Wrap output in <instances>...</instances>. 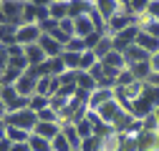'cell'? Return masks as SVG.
Listing matches in <instances>:
<instances>
[{
	"instance_id": "cell-19",
	"label": "cell",
	"mask_w": 159,
	"mask_h": 151,
	"mask_svg": "<svg viewBox=\"0 0 159 151\" xmlns=\"http://www.w3.org/2000/svg\"><path fill=\"white\" fill-rule=\"evenodd\" d=\"M73 23H76V35H78V38H89L91 33H96V25H93V20H91L89 15L76 18Z\"/></svg>"
},
{
	"instance_id": "cell-7",
	"label": "cell",
	"mask_w": 159,
	"mask_h": 151,
	"mask_svg": "<svg viewBox=\"0 0 159 151\" xmlns=\"http://www.w3.org/2000/svg\"><path fill=\"white\" fill-rule=\"evenodd\" d=\"M154 111H157V106L152 103V98H147V96H144V93H142V96H139V98L131 103V116H134V119H142V121H144L149 113H154Z\"/></svg>"
},
{
	"instance_id": "cell-6",
	"label": "cell",
	"mask_w": 159,
	"mask_h": 151,
	"mask_svg": "<svg viewBox=\"0 0 159 151\" xmlns=\"http://www.w3.org/2000/svg\"><path fill=\"white\" fill-rule=\"evenodd\" d=\"M61 91V78H56V76H43L41 81H38V86H35V93L38 96H56V93Z\"/></svg>"
},
{
	"instance_id": "cell-34",
	"label": "cell",
	"mask_w": 159,
	"mask_h": 151,
	"mask_svg": "<svg viewBox=\"0 0 159 151\" xmlns=\"http://www.w3.org/2000/svg\"><path fill=\"white\" fill-rule=\"evenodd\" d=\"M38 28H41V33H43V35H51L53 30H58V28H61V20H56V18H48V20L38 23Z\"/></svg>"
},
{
	"instance_id": "cell-38",
	"label": "cell",
	"mask_w": 159,
	"mask_h": 151,
	"mask_svg": "<svg viewBox=\"0 0 159 151\" xmlns=\"http://www.w3.org/2000/svg\"><path fill=\"white\" fill-rule=\"evenodd\" d=\"M149 3H152V0H131L129 10H131L134 15H144V13H147V8H149Z\"/></svg>"
},
{
	"instance_id": "cell-52",
	"label": "cell",
	"mask_w": 159,
	"mask_h": 151,
	"mask_svg": "<svg viewBox=\"0 0 159 151\" xmlns=\"http://www.w3.org/2000/svg\"><path fill=\"white\" fill-rule=\"evenodd\" d=\"M5 136H8V123L0 121V139H5Z\"/></svg>"
},
{
	"instance_id": "cell-42",
	"label": "cell",
	"mask_w": 159,
	"mask_h": 151,
	"mask_svg": "<svg viewBox=\"0 0 159 151\" xmlns=\"http://www.w3.org/2000/svg\"><path fill=\"white\" fill-rule=\"evenodd\" d=\"M89 73H91L93 78H96V83L101 81V78H106V68H104V63H101V61H98V63H96V66H93V68H91Z\"/></svg>"
},
{
	"instance_id": "cell-9",
	"label": "cell",
	"mask_w": 159,
	"mask_h": 151,
	"mask_svg": "<svg viewBox=\"0 0 159 151\" xmlns=\"http://www.w3.org/2000/svg\"><path fill=\"white\" fill-rule=\"evenodd\" d=\"M38 81L41 78H35V76L30 73V71H25L20 78H18V83H15V88H18V93L20 96H25V98H30L33 93H35V86H38Z\"/></svg>"
},
{
	"instance_id": "cell-37",
	"label": "cell",
	"mask_w": 159,
	"mask_h": 151,
	"mask_svg": "<svg viewBox=\"0 0 159 151\" xmlns=\"http://www.w3.org/2000/svg\"><path fill=\"white\" fill-rule=\"evenodd\" d=\"M68 101L71 98H66V96H61V93H56V96H51V108L53 111H58V113H61L66 106H68Z\"/></svg>"
},
{
	"instance_id": "cell-47",
	"label": "cell",
	"mask_w": 159,
	"mask_h": 151,
	"mask_svg": "<svg viewBox=\"0 0 159 151\" xmlns=\"http://www.w3.org/2000/svg\"><path fill=\"white\" fill-rule=\"evenodd\" d=\"M13 149V141L5 136V139H0V151H10Z\"/></svg>"
},
{
	"instance_id": "cell-32",
	"label": "cell",
	"mask_w": 159,
	"mask_h": 151,
	"mask_svg": "<svg viewBox=\"0 0 159 151\" xmlns=\"http://www.w3.org/2000/svg\"><path fill=\"white\" fill-rule=\"evenodd\" d=\"M96 63H98L96 53L93 50H86V53H81V68H78V71H91Z\"/></svg>"
},
{
	"instance_id": "cell-57",
	"label": "cell",
	"mask_w": 159,
	"mask_h": 151,
	"mask_svg": "<svg viewBox=\"0 0 159 151\" xmlns=\"http://www.w3.org/2000/svg\"><path fill=\"white\" fill-rule=\"evenodd\" d=\"M0 48H3V45H0Z\"/></svg>"
},
{
	"instance_id": "cell-11",
	"label": "cell",
	"mask_w": 159,
	"mask_h": 151,
	"mask_svg": "<svg viewBox=\"0 0 159 151\" xmlns=\"http://www.w3.org/2000/svg\"><path fill=\"white\" fill-rule=\"evenodd\" d=\"M93 5H96V10L104 15V20L109 23L111 18L121 10V3H119V0H93Z\"/></svg>"
},
{
	"instance_id": "cell-46",
	"label": "cell",
	"mask_w": 159,
	"mask_h": 151,
	"mask_svg": "<svg viewBox=\"0 0 159 151\" xmlns=\"http://www.w3.org/2000/svg\"><path fill=\"white\" fill-rule=\"evenodd\" d=\"M101 38H104L101 33H91L89 38H84V41H86V48H89V50H93L98 43H101Z\"/></svg>"
},
{
	"instance_id": "cell-3",
	"label": "cell",
	"mask_w": 159,
	"mask_h": 151,
	"mask_svg": "<svg viewBox=\"0 0 159 151\" xmlns=\"http://www.w3.org/2000/svg\"><path fill=\"white\" fill-rule=\"evenodd\" d=\"M106 25H109V35L114 38V35H119L121 30H126L129 25H139V15H134L129 8H124V5H121V10H119V13L111 18Z\"/></svg>"
},
{
	"instance_id": "cell-51",
	"label": "cell",
	"mask_w": 159,
	"mask_h": 151,
	"mask_svg": "<svg viewBox=\"0 0 159 151\" xmlns=\"http://www.w3.org/2000/svg\"><path fill=\"white\" fill-rule=\"evenodd\" d=\"M5 116H8V106L3 103V98H0V121H5Z\"/></svg>"
},
{
	"instance_id": "cell-35",
	"label": "cell",
	"mask_w": 159,
	"mask_h": 151,
	"mask_svg": "<svg viewBox=\"0 0 159 151\" xmlns=\"http://www.w3.org/2000/svg\"><path fill=\"white\" fill-rule=\"evenodd\" d=\"M131 83H136L134 73H131V68H124L119 73V78H116V86H131Z\"/></svg>"
},
{
	"instance_id": "cell-50",
	"label": "cell",
	"mask_w": 159,
	"mask_h": 151,
	"mask_svg": "<svg viewBox=\"0 0 159 151\" xmlns=\"http://www.w3.org/2000/svg\"><path fill=\"white\" fill-rule=\"evenodd\" d=\"M152 71H154V73H159V53H154V55H152Z\"/></svg>"
},
{
	"instance_id": "cell-21",
	"label": "cell",
	"mask_w": 159,
	"mask_h": 151,
	"mask_svg": "<svg viewBox=\"0 0 159 151\" xmlns=\"http://www.w3.org/2000/svg\"><path fill=\"white\" fill-rule=\"evenodd\" d=\"M131 73H134V78L136 81H142V83H147L149 78H152V61H144V63H136V66H131Z\"/></svg>"
},
{
	"instance_id": "cell-17",
	"label": "cell",
	"mask_w": 159,
	"mask_h": 151,
	"mask_svg": "<svg viewBox=\"0 0 159 151\" xmlns=\"http://www.w3.org/2000/svg\"><path fill=\"white\" fill-rule=\"evenodd\" d=\"M25 58H28V63L30 66H41V63H46L48 61V55H46V50L41 48V45H25Z\"/></svg>"
},
{
	"instance_id": "cell-2",
	"label": "cell",
	"mask_w": 159,
	"mask_h": 151,
	"mask_svg": "<svg viewBox=\"0 0 159 151\" xmlns=\"http://www.w3.org/2000/svg\"><path fill=\"white\" fill-rule=\"evenodd\" d=\"M25 3H28V0H3V3H0V10H3V25L5 23L23 25Z\"/></svg>"
},
{
	"instance_id": "cell-45",
	"label": "cell",
	"mask_w": 159,
	"mask_h": 151,
	"mask_svg": "<svg viewBox=\"0 0 159 151\" xmlns=\"http://www.w3.org/2000/svg\"><path fill=\"white\" fill-rule=\"evenodd\" d=\"M73 98L89 106V101H91V91H86V88H76V93H73Z\"/></svg>"
},
{
	"instance_id": "cell-1",
	"label": "cell",
	"mask_w": 159,
	"mask_h": 151,
	"mask_svg": "<svg viewBox=\"0 0 159 151\" xmlns=\"http://www.w3.org/2000/svg\"><path fill=\"white\" fill-rule=\"evenodd\" d=\"M5 123L8 126H18V128H23V131H35V126H38V113L28 106V108H23V111H15V113H8L5 116Z\"/></svg>"
},
{
	"instance_id": "cell-31",
	"label": "cell",
	"mask_w": 159,
	"mask_h": 151,
	"mask_svg": "<svg viewBox=\"0 0 159 151\" xmlns=\"http://www.w3.org/2000/svg\"><path fill=\"white\" fill-rule=\"evenodd\" d=\"M66 50H71V53H86L89 48H86V41H84V38H78V35H73L71 41L66 43Z\"/></svg>"
},
{
	"instance_id": "cell-39",
	"label": "cell",
	"mask_w": 159,
	"mask_h": 151,
	"mask_svg": "<svg viewBox=\"0 0 159 151\" xmlns=\"http://www.w3.org/2000/svg\"><path fill=\"white\" fill-rule=\"evenodd\" d=\"M78 73L81 71H66L61 76V86H78Z\"/></svg>"
},
{
	"instance_id": "cell-24",
	"label": "cell",
	"mask_w": 159,
	"mask_h": 151,
	"mask_svg": "<svg viewBox=\"0 0 159 151\" xmlns=\"http://www.w3.org/2000/svg\"><path fill=\"white\" fill-rule=\"evenodd\" d=\"M78 88H86V91L93 93V91L98 88V83H96V78H93L89 71H81V73H78Z\"/></svg>"
},
{
	"instance_id": "cell-8",
	"label": "cell",
	"mask_w": 159,
	"mask_h": 151,
	"mask_svg": "<svg viewBox=\"0 0 159 151\" xmlns=\"http://www.w3.org/2000/svg\"><path fill=\"white\" fill-rule=\"evenodd\" d=\"M41 28L38 25H20L18 28V43L20 45H35L38 41H41Z\"/></svg>"
},
{
	"instance_id": "cell-29",
	"label": "cell",
	"mask_w": 159,
	"mask_h": 151,
	"mask_svg": "<svg viewBox=\"0 0 159 151\" xmlns=\"http://www.w3.org/2000/svg\"><path fill=\"white\" fill-rule=\"evenodd\" d=\"M48 106H51V98H48V96H38V93L30 96V108H33L35 113H41V111L48 108Z\"/></svg>"
},
{
	"instance_id": "cell-12",
	"label": "cell",
	"mask_w": 159,
	"mask_h": 151,
	"mask_svg": "<svg viewBox=\"0 0 159 151\" xmlns=\"http://www.w3.org/2000/svg\"><path fill=\"white\" fill-rule=\"evenodd\" d=\"M124 58H126V68H131V66H136V63H144V61H152V55L142 48V45H131V48H126V53H124Z\"/></svg>"
},
{
	"instance_id": "cell-43",
	"label": "cell",
	"mask_w": 159,
	"mask_h": 151,
	"mask_svg": "<svg viewBox=\"0 0 159 151\" xmlns=\"http://www.w3.org/2000/svg\"><path fill=\"white\" fill-rule=\"evenodd\" d=\"M142 131H144V121H142V119H134L126 134H129V136H139V134H142Z\"/></svg>"
},
{
	"instance_id": "cell-28",
	"label": "cell",
	"mask_w": 159,
	"mask_h": 151,
	"mask_svg": "<svg viewBox=\"0 0 159 151\" xmlns=\"http://www.w3.org/2000/svg\"><path fill=\"white\" fill-rule=\"evenodd\" d=\"M71 3V0H68ZM68 3H56L51 5V18H56V20H63V18H68Z\"/></svg>"
},
{
	"instance_id": "cell-56",
	"label": "cell",
	"mask_w": 159,
	"mask_h": 151,
	"mask_svg": "<svg viewBox=\"0 0 159 151\" xmlns=\"http://www.w3.org/2000/svg\"><path fill=\"white\" fill-rule=\"evenodd\" d=\"M0 3H3V0H0Z\"/></svg>"
},
{
	"instance_id": "cell-40",
	"label": "cell",
	"mask_w": 159,
	"mask_h": 151,
	"mask_svg": "<svg viewBox=\"0 0 159 151\" xmlns=\"http://www.w3.org/2000/svg\"><path fill=\"white\" fill-rule=\"evenodd\" d=\"M144 131H159V116L157 113H149L144 119Z\"/></svg>"
},
{
	"instance_id": "cell-49",
	"label": "cell",
	"mask_w": 159,
	"mask_h": 151,
	"mask_svg": "<svg viewBox=\"0 0 159 151\" xmlns=\"http://www.w3.org/2000/svg\"><path fill=\"white\" fill-rule=\"evenodd\" d=\"M10 151H30V144H28V141H25V144H13Z\"/></svg>"
},
{
	"instance_id": "cell-36",
	"label": "cell",
	"mask_w": 159,
	"mask_h": 151,
	"mask_svg": "<svg viewBox=\"0 0 159 151\" xmlns=\"http://www.w3.org/2000/svg\"><path fill=\"white\" fill-rule=\"evenodd\" d=\"M76 128H78V134H81V139H89V136H93V123H91L89 119L78 121V123H76Z\"/></svg>"
},
{
	"instance_id": "cell-48",
	"label": "cell",
	"mask_w": 159,
	"mask_h": 151,
	"mask_svg": "<svg viewBox=\"0 0 159 151\" xmlns=\"http://www.w3.org/2000/svg\"><path fill=\"white\" fill-rule=\"evenodd\" d=\"M30 3H33V5H41V8H51L56 0H30Z\"/></svg>"
},
{
	"instance_id": "cell-23",
	"label": "cell",
	"mask_w": 159,
	"mask_h": 151,
	"mask_svg": "<svg viewBox=\"0 0 159 151\" xmlns=\"http://www.w3.org/2000/svg\"><path fill=\"white\" fill-rule=\"evenodd\" d=\"M8 139L13 144H25L30 139V131H23V128H18V126H8Z\"/></svg>"
},
{
	"instance_id": "cell-13",
	"label": "cell",
	"mask_w": 159,
	"mask_h": 151,
	"mask_svg": "<svg viewBox=\"0 0 159 151\" xmlns=\"http://www.w3.org/2000/svg\"><path fill=\"white\" fill-rule=\"evenodd\" d=\"M93 10V0H71L68 3V18H84Z\"/></svg>"
},
{
	"instance_id": "cell-20",
	"label": "cell",
	"mask_w": 159,
	"mask_h": 151,
	"mask_svg": "<svg viewBox=\"0 0 159 151\" xmlns=\"http://www.w3.org/2000/svg\"><path fill=\"white\" fill-rule=\"evenodd\" d=\"M101 63L106 68H114V71H124L126 68V58H124V53H119V50H111L106 58H101Z\"/></svg>"
},
{
	"instance_id": "cell-27",
	"label": "cell",
	"mask_w": 159,
	"mask_h": 151,
	"mask_svg": "<svg viewBox=\"0 0 159 151\" xmlns=\"http://www.w3.org/2000/svg\"><path fill=\"white\" fill-rule=\"evenodd\" d=\"M101 149H104V139H98L96 134L81 141V151H101Z\"/></svg>"
},
{
	"instance_id": "cell-54",
	"label": "cell",
	"mask_w": 159,
	"mask_h": 151,
	"mask_svg": "<svg viewBox=\"0 0 159 151\" xmlns=\"http://www.w3.org/2000/svg\"><path fill=\"white\" fill-rule=\"evenodd\" d=\"M58 3H68V0H58Z\"/></svg>"
},
{
	"instance_id": "cell-55",
	"label": "cell",
	"mask_w": 159,
	"mask_h": 151,
	"mask_svg": "<svg viewBox=\"0 0 159 151\" xmlns=\"http://www.w3.org/2000/svg\"><path fill=\"white\" fill-rule=\"evenodd\" d=\"M0 93H3V83H0Z\"/></svg>"
},
{
	"instance_id": "cell-4",
	"label": "cell",
	"mask_w": 159,
	"mask_h": 151,
	"mask_svg": "<svg viewBox=\"0 0 159 151\" xmlns=\"http://www.w3.org/2000/svg\"><path fill=\"white\" fill-rule=\"evenodd\" d=\"M124 113H126V111L121 108V103H119L116 98H111L109 103H104L101 108H98V116H101V121H104V123H111V126H114L119 119H121Z\"/></svg>"
},
{
	"instance_id": "cell-33",
	"label": "cell",
	"mask_w": 159,
	"mask_h": 151,
	"mask_svg": "<svg viewBox=\"0 0 159 151\" xmlns=\"http://www.w3.org/2000/svg\"><path fill=\"white\" fill-rule=\"evenodd\" d=\"M121 149V134H111L104 139V149L101 151H119Z\"/></svg>"
},
{
	"instance_id": "cell-25",
	"label": "cell",
	"mask_w": 159,
	"mask_h": 151,
	"mask_svg": "<svg viewBox=\"0 0 159 151\" xmlns=\"http://www.w3.org/2000/svg\"><path fill=\"white\" fill-rule=\"evenodd\" d=\"M63 63H66V68L68 71H78L81 68V53H71V50H63Z\"/></svg>"
},
{
	"instance_id": "cell-53",
	"label": "cell",
	"mask_w": 159,
	"mask_h": 151,
	"mask_svg": "<svg viewBox=\"0 0 159 151\" xmlns=\"http://www.w3.org/2000/svg\"><path fill=\"white\" fill-rule=\"evenodd\" d=\"M154 113H157V116H159V106H157V111H154Z\"/></svg>"
},
{
	"instance_id": "cell-44",
	"label": "cell",
	"mask_w": 159,
	"mask_h": 151,
	"mask_svg": "<svg viewBox=\"0 0 159 151\" xmlns=\"http://www.w3.org/2000/svg\"><path fill=\"white\" fill-rule=\"evenodd\" d=\"M144 15H147V18H152V20H159V0H152Z\"/></svg>"
},
{
	"instance_id": "cell-5",
	"label": "cell",
	"mask_w": 159,
	"mask_h": 151,
	"mask_svg": "<svg viewBox=\"0 0 159 151\" xmlns=\"http://www.w3.org/2000/svg\"><path fill=\"white\" fill-rule=\"evenodd\" d=\"M38 71H41V78H43V76H56V78H61L68 68H66L63 58L58 55V58H48L46 63H41V66H38Z\"/></svg>"
},
{
	"instance_id": "cell-22",
	"label": "cell",
	"mask_w": 159,
	"mask_h": 151,
	"mask_svg": "<svg viewBox=\"0 0 159 151\" xmlns=\"http://www.w3.org/2000/svg\"><path fill=\"white\" fill-rule=\"evenodd\" d=\"M28 144H30V151H53L51 141H48V139H43V136H38V134H30Z\"/></svg>"
},
{
	"instance_id": "cell-14",
	"label": "cell",
	"mask_w": 159,
	"mask_h": 151,
	"mask_svg": "<svg viewBox=\"0 0 159 151\" xmlns=\"http://www.w3.org/2000/svg\"><path fill=\"white\" fill-rule=\"evenodd\" d=\"M114 98V88H96L93 93H91V101H89V108L91 111H98L104 103H109Z\"/></svg>"
},
{
	"instance_id": "cell-10",
	"label": "cell",
	"mask_w": 159,
	"mask_h": 151,
	"mask_svg": "<svg viewBox=\"0 0 159 151\" xmlns=\"http://www.w3.org/2000/svg\"><path fill=\"white\" fill-rule=\"evenodd\" d=\"M38 45H41V48L46 50V55H48V58H58V55H63V50H66V48H63L61 43H58L53 35H41Z\"/></svg>"
},
{
	"instance_id": "cell-15",
	"label": "cell",
	"mask_w": 159,
	"mask_h": 151,
	"mask_svg": "<svg viewBox=\"0 0 159 151\" xmlns=\"http://www.w3.org/2000/svg\"><path fill=\"white\" fill-rule=\"evenodd\" d=\"M61 123H48V121H38V126H35V131L33 134H38V136H43V139H48V141H53L58 134H61Z\"/></svg>"
},
{
	"instance_id": "cell-16",
	"label": "cell",
	"mask_w": 159,
	"mask_h": 151,
	"mask_svg": "<svg viewBox=\"0 0 159 151\" xmlns=\"http://www.w3.org/2000/svg\"><path fill=\"white\" fill-rule=\"evenodd\" d=\"M18 28L20 25H13V23H5V25H0V45H13L18 43Z\"/></svg>"
},
{
	"instance_id": "cell-41",
	"label": "cell",
	"mask_w": 159,
	"mask_h": 151,
	"mask_svg": "<svg viewBox=\"0 0 159 151\" xmlns=\"http://www.w3.org/2000/svg\"><path fill=\"white\" fill-rule=\"evenodd\" d=\"M61 30L66 33V35H76V23H73V18H63V20H61Z\"/></svg>"
},
{
	"instance_id": "cell-18",
	"label": "cell",
	"mask_w": 159,
	"mask_h": 151,
	"mask_svg": "<svg viewBox=\"0 0 159 151\" xmlns=\"http://www.w3.org/2000/svg\"><path fill=\"white\" fill-rule=\"evenodd\" d=\"M136 45H142L149 55H154V53H159V38H154V35H149V33H139V38H136Z\"/></svg>"
},
{
	"instance_id": "cell-26",
	"label": "cell",
	"mask_w": 159,
	"mask_h": 151,
	"mask_svg": "<svg viewBox=\"0 0 159 151\" xmlns=\"http://www.w3.org/2000/svg\"><path fill=\"white\" fill-rule=\"evenodd\" d=\"M38 121H48V123H61V126H63L61 113H58V111H53L51 106H48V108H43L41 113H38Z\"/></svg>"
},
{
	"instance_id": "cell-30",
	"label": "cell",
	"mask_w": 159,
	"mask_h": 151,
	"mask_svg": "<svg viewBox=\"0 0 159 151\" xmlns=\"http://www.w3.org/2000/svg\"><path fill=\"white\" fill-rule=\"evenodd\" d=\"M51 146H53V151H73V146H71V141L63 136V128H61V134H58L53 141H51Z\"/></svg>"
}]
</instances>
